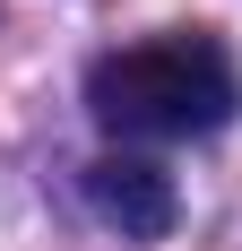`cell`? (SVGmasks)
<instances>
[{"label": "cell", "mask_w": 242, "mask_h": 251, "mask_svg": "<svg viewBox=\"0 0 242 251\" xmlns=\"http://www.w3.org/2000/svg\"><path fill=\"white\" fill-rule=\"evenodd\" d=\"M234 104H242L234 52L208 26H165L87 70V113L113 139H199L234 122Z\"/></svg>", "instance_id": "1"}, {"label": "cell", "mask_w": 242, "mask_h": 251, "mask_svg": "<svg viewBox=\"0 0 242 251\" xmlns=\"http://www.w3.org/2000/svg\"><path fill=\"white\" fill-rule=\"evenodd\" d=\"M87 208H96L121 243H165L173 217H182L173 174H165V165H147V156H121V148L87 165Z\"/></svg>", "instance_id": "2"}]
</instances>
